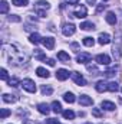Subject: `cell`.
<instances>
[{
  "mask_svg": "<svg viewBox=\"0 0 122 124\" xmlns=\"http://www.w3.org/2000/svg\"><path fill=\"white\" fill-rule=\"evenodd\" d=\"M108 91L116 93V91H118V84H116V82H108Z\"/></svg>",
  "mask_w": 122,
  "mask_h": 124,
  "instance_id": "obj_26",
  "label": "cell"
},
{
  "mask_svg": "<svg viewBox=\"0 0 122 124\" xmlns=\"http://www.w3.org/2000/svg\"><path fill=\"white\" fill-rule=\"evenodd\" d=\"M7 84L10 85V87H17L19 84H22V82H19V79L17 78H10L9 81H7Z\"/></svg>",
  "mask_w": 122,
  "mask_h": 124,
  "instance_id": "obj_27",
  "label": "cell"
},
{
  "mask_svg": "<svg viewBox=\"0 0 122 124\" xmlns=\"http://www.w3.org/2000/svg\"><path fill=\"white\" fill-rule=\"evenodd\" d=\"M37 111H39L40 114L47 116V114L50 113V108H49V105H47L46 102H40V104H37Z\"/></svg>",
  "mask_w": 122,
  "mask_h": 124,
  "instance_id": "obj_10",
  "label": "cell"
},
{
  "mask_svg": "<svg viewBox=\"0 0 122 124\" xmlns=\"http://www.w3.org/2000/svg\"><path fill=\"white\" fill-rule=\"evenodd\" d=\"M17 98L14 95H10V94H3V101L4 102H14Z\"/></svg>",
  "mask_w": 122,
  "mask_h": 124,
  "instance_id": "obj_23",
  "label": "cell"
},
{
  "mask_svg": "<svg viewBox=\"0 0 122 124\" xmlns=\"http://www.w3.org/2000/svg\"><path fill=\"white\" fill-rule=\"evenodd\" d=\"M7 10H9V4H7V1H6V0H3V1H1V4H0V13H1V15H4V13H7Z\"/></svg>",
  "mask_w": 122,
  "mask_h": 124,
  "instance_id": "obj_25",
  "label": "cell"
},
{
  "mask_svg": "<svg viewBox=\"0 0 122 124\" xmlns=\"http://www.w3.org/2000/svg\"><path fill=\"white\" fill-rule=\"evenodd\" d=\"M91 59H92V56H91V54H88V52H82L76 58V61L79 62V63H86V62H89Z\"/></svg>",
  "mask_w": 122,
  "mask_h": 124,
  "instance_id": "obj_7",
  "label": "cell"
},
{
  "mask_svg": "<svg viewBox=\"0 0 122 124\" xmlns=\"http://www.w3.org/2000/svg\"><path fill=\"white\" fill-rule=\"evenodd\" d=\"M29 39H30V42H32V43L37 45L39 42H42V39H43V38H40V35H39V33H32Z\"/></svg>",
  "mask_w": 122,
  "mask_h": 124,
  "instance_id": "obj_18",
  "label": "cell"
},
{
  "mask_svg": "<svg viewBox=\"0 0 122 124\" xmlns=\"http://www.w3.org/2000/svg\"><path fill=\"white\" fill-rule=\"evenodd\" d=\"M95 88H96L98 93H105V91H108V82L106 81H99V82H96Z\"/></svg>",
  "mask_w": 122,
  "mask_h": 124,
  "instance_id": "obj_12",
  "label": "cell"
},
{
  "mask_svg": "<svg viewBox=\"0 0 122 124\" xmlns=\"http://www.w3.org/2000/svg\"><path fill=\"white\" fill-rule=\"evenodd\" d=\"M103 1H108V0H103Z\"/></svg>",
  "mask_w": 122,
  "mask_h": 124,
  "instance_id": "obj_42",
  "label": "cell"
},
{
  "mask_svg": "<svg viewBox=\"0 0 122 124\" xmlns=\"http://www.w3.org/2000/svg\"><path fill=\"white\" fill-rule=\"evenodd\" d=\"M56 78L59 79V81H66L68 78H69V71H66V69H58V72H56Z\"/></svg>",
  "mask_w": 122,
  "mask_h": 124,
  "instance_id": "obj_8",
  "label": "cell"
},
{
  "mask_svg": "<svg viewBox=\"0 0 122 124\" xmlns=\"http://www.w3.org/2000/svg\"><path fill=\"white\" fill-rule=\"evenodd\" d=\"M88 69H89L91 72H98V71H96V68H95V66H92V65H88Z\"/></svg>",
  "mask_w": 122,
  "mask_h": 124,
  "instance_id": "obj_37",
  "label": "cell"
},
{
  "mask_svg": "<svg viewBox=\"0 0 122 124\" xmlns=\"http://www.w3.org/2000/svg\"><path fill=\"white\" fill-rule=\"evenodd\" d=\"M83 45H85V46H93V45H95V39L91 38V36L83 38Z\"/></svg>",
  "mask_w": 122,
  "mask_h": 124,
  "instance_id": "obj_24",
  "label": "cell"
},
{
  "mask_svg": "<svg viewBox=\"0 0 122 124\" xmlns=\"http://www.w3.org/2000/svg\"><path fill=\"white\" fill-rule=\"evenodd\" d=\"M52 110H53V113H63L62 111V104L59 102V101H53L52 102Z\"/></svg>",
  "mask_w": 122,
  "mask_h": 124,
  "instance_id": "obj_20",
  "label": "cell"
},
{
  "mask_svg": "<svg viewBox=\"0 0 122 124\" xmlns=\"http://www.w3.org/2000/svg\"><path fill=\"white\" fill-rule=\"evenodd\" d=\"M52 93H53V90H52V87H46V85H43V87H42V94H46V95H50Z\"/></svg>",
  "mask_w": 122,
  "mask_h": 124,
  "instance_id": "obj_29",
  "label": "cell"
},
{
  "mask_svg": "<svg viewBox=\"0 0 122 124\" xmlns=\"http://www.w3.org/2000/svg\"><path fill=\"white\" fill-rule=\"evenodd\" d=\"M88 3L89 4H95V0H88Z\"/></svg>",
  "mask_w": 122,
  "mask_h": 124,
  "instance_id": "obj_39",
  "label": "cell"
},
{
  "mask_svg": "<svg viewBox=\"0 0 122 124\" xmlns=\"http://www.w3.org/2000/svg\"><path fill=\"white\" fill-rule=\"evenodd\" d=\"M105 19H106V22L109 25H116V16H115L114 12H108L106 16H105Z\"/></svg>",
  "mask_w": 122,
  "mask_h": 124,
  "instance_id": "obj_14",
  "label": "cell"
},
{
  "mask_svg": "<svg viewBox=\"0 0 122 124\" xmlns=\"http://www.w3.org/2000/svg\"><path fill=\"white\" fill-rule=\"evenodd\" d=\"M22 87H23V90H26L27 93H36V84H34V81H32V79H23L22 81V84H20Z\"/></svg>",
  "mask_w": 122,
  "mask_h": 124,
  "instance_id": "obj_2",
  "label": "cell"
},
{
  "mask_svg": "<svg viewBox=\"0 0 122 124\" xmlns=\"http://www.w3.org/2000/svg\"><path fill=\"white\" fill-rule=\"evenodd\" d=\"M75 31H76V26H75V25H72V23L65 25V26H63V29H62V32H63V35H65V36H72V35L75 33Z\"/></svg>",
  "mask_w": 122,
  "mask_h": 124,
  "instance_id": "obj_6",
  "label": "cell"
},
{
  "mask_svg": "<svg viewBox=\"0 0 122 124\" xmlns=\"http://www.w3.org/2000/svg\"><path fill=\"white\" fill-rule=\"evenodd\" d=\"M85 124H91V123H85Z\"/></svg>",
  "mask_w": 122,
  "mask_h": 124,
  "instance_id": "obj_41",
  "label": "cell"
},
{
  "mask_svg": "<svg viewBox=\"0 0 122 124\" xmlns=\"http://www.w3.org/2000/svg\"><path fill=\"white\" fill-rule=\"evenodd\" d=\"M95 61L98 62L99 65H105V66H108V65L111 63V58H109L108 55H105V54H101V55H98V56L95 58Z\"/></svg>",
  "mask_w": 122,
  "mask_h": 124,
  "instance_id": "obj_3",
  "label": "cell"
},
{
  "mask_svg": "<svg viewBox=\"0 0 122 124\" xmlns=\"http://www.w3.org/2000/svg\"><path fill=\"white\" fill-rule=\"evenodd\" d=\"M42 43L45 45V48H46V49H49V51H52V49L55 48V38H52V36H47V38H43V39H42Z\"/></svg>",
  "mask_w": 122,
  "mask_h": 124,
  "instance_id": "obj_4",
  "label": "cell"
},
{
  "mask_svg": "<svg viewBox=\"0 0 122 124\" xmlns=\"http://www.w3.org/2000/svg\"><path fill=\"white\" fill-rule=\"evenodd\" d=\"M81 29L82 31H93L95 26L92 22H83V23H81Z\"/></svg>",
  "mask_w": 122,
  "mask_h": 124,
  "instance_id": "obj_19",
  "label": "cell"
},
{
  "mask_svg": "<svg viewBox=\"0 0 122 124\" xmlns=\"http://www.w3.org/2000/svg\"><path fill=\"white\" fill-rule=\"evenodd\" d=\"M72 78H73L75 84H78V85H81V87H83V85L86 84L85 78H83V77H82L79 72H72Z\"/></svg>",
  "mask_w": 122,
  "mask_h": 124,
  "instance_id": "obj_5",
  "label": "cell"
},
{
  "mask_svg": "<svg viewBox=\"0 0 122 124\" xmlns=\"http://www.w3.org/2000/svg\"><path fill=\"white\" fill-rule=\"evenodd\" d=\"M45 62H46L47 65H50V66H55V61H53V59H50V58H47Z\"/></svg>",
  "mask_w": 122,
  "mask_h": 124,
  "instance_id": "obj_35",
  "label": "cell"
},
{
  "mask_svg": "<svg viewBox=\"0 0 122 124\" xmlns=\"http://www.w3.org/2000/svg\"><path fill=\"white\" fill-rule=\"evenodd\" d=\"M47 124H61V123H59L56 118H49V120H47Z\"/></svg>",
  "mask_w": 122,
  "mask_h": 124,
  "instance_id": "obj_34",
  "label": "cell"
},
{
  "mask_svg": "<svg viewBox=\"0 0 122 124\" xmlns=\"http://www.w3.org/2000/svg\"><path fill=\"white\" fill-rule=\"evenodd\" d=\"M98 42H99L101 45H108V43L111 42V36H109L108 33H101L99 38H98Z\"/></svg>",
  "mask_w": 122,
  "mask_h": 124,
  "instance_id": "obj_13",
  "label": "cell"
},
{
  "mask_svg": "<svg viewBox=\"0 0 122 124\" xmlns=\"http://www.w3.org/2000/svg\"><path fill=\"white\" fill-rule=\"evenodd\" d=\"M23 124H32V121H29V120H27V121H25Z\"/></svg>",
  "mask_w": 122,
  "mask_h": 124,
  "instance_id": "obj_40",
  "label": "cell"
},
{
  "mask_svg": "<svg viewBox=\"0 0 122 124\" xmlns=\"http://www.w3.org/2000/svg\"><path fill=\"white\" fill-rule=\"evenodd\" d=\"M50 7V4L47 3V1H43V0H40V1H37L36 3V13L40 16V17H43L45 15H46V10Z\"/></svg>",
  "mask_w": 122,
  "mask_h": 124,
  "instance_id": "obj_1",
  "label": "cell"
},
{
  "mask_svg": "<svg viewBox=\"0 0 122 124\" xmlns=\"http://www.w3.org/2000/svg\"><path fill=\"white\" fill-rule=\"evenodd\" d=\"M78 1H79V0H69V3H72V4H76Z\"/></svg>",
  "mask_w": 122,
  "mask_h": 124,
  "instance_id": "obj_38",
  "label": "cell"
},
{
  "mask_svg": "<svg viewBox=\"0 0 122 124\" xmlns=\"http://www.w3.org/2000/svg\"><path fill=\"white\" fill-rule=\"evenodd\" d=\"M12 3L14 6H17V7H20V6H26L27 4V0H12Z\"/></svg>",
  "mask_w": 122,
  "mask_h": 124,
  "instance_id": "obj_28",
  "label": "cell"
},
{
  "mask_svg": "<svg viewBox=\"0 0 122 124\" xmlns=\"http://www.w3.org/2000/svg\"><path fill=\"white\" fill-rule=\"evenodd\" d=\"M92 116H95V117H103V113L99 108H92Z\"/></svg>",
  "mask_w": 122,
  "mask_h": 124,
  "instance_id": "obj_31",
  "label": "cell"
},
{
  "mask_svg": "<svg viewBox=\"0 0 122 124\" xmlns=\"http://www.w3.org/2000/svg\"><path fill=\"white\" fill-rule=\"evenodd\" d=\"M0 78H1L3 81H9V79H7V71H6L4 68H1V71H0Z\"/></svg>",
  "mask_w": 122,
  "mask_h": 124,
  "instance_id": "obj_32",
  "label": "cell"
},
{
  "mask_svg": "<svg viewBox=\"0 0 122 124\" xmlns=\"http://www.w3.org/2000/svg\"><path fill=\"white\" fill-rule=\"evenodd\" d=\"M103 9H105V4H99V6H98V9H96V12H98V13H101Z\"/></svg>",
  "mask_w": 122,
  "mask_h": 124,
  "instance_id": "obj_36",
  "label": "cell"
},
{
  "mask_svg": "<svg viewBox=\"0 0 122 124\" xmlns=\"http://www.w3.org/2000/svg\"><path fill=\"white\" fill-rule=\"evenodd\" d=\"M7 116H10V110H7V108H3V110H1V113H0V118H1V120H4Z\"/></svg>",
  "mask_w": 122,
  "mask_h": 124,
  "instance_id": "obj_30",
  "label": "cell"
},
{
  "mask_svg": "<svg viewBox=\"0 0 122 124\" xmlns=\"http://www.w3.org/2000/svg\"><path fill=\"white\" fill-rule=\"evenodd\" d=\"M62 114H63V117H65L66 120H73V118H75V113H73L72 110H65Z\"/></svg>",
  "mask_w": 122,
  "mask_h": 124,
  "instance_id": "obj_21",
  "label": "cell"
},
{
  "mask_svg": "<svg viewBox=\"0 0 122 124\" xmlns=\"http://www.w3.org/2000/svg\"><path fill=\"white\" fill-rule=\"evenodd\" d=\"M63 100L66 101V102H69V104H72V102H75V95L72 93H66L63 95Z\"/></svg>",
  "mask_w": 122,
  "mask_h": 124,
  "instance_id": "obj_22",
  "label": "cell"
},
{
  "mask_svg": "<svg viewBox=\"0 0 122 124\" xmlns=\"http://www.w3.org/2000/svg\"><path fill=\"white\" fill-rule=\"evenodd\" d=\"M79 104L81 105H92L93 104V100H92L91 97H88V95H81L79 97Z\"/></svg>",
  "mask_w": 122,
  "mask_h": 124,
  "instance_id": "obj_11",
  "label": "cell"
},
{
  "mask_svg": "<svg viewBox=\"0 0 122 124\" xmlns=\"http://www.w3.org/2000/svg\"><path fill=\"white\" fill-rule=\"evenodd\" d=\"M75 17H78V19H83V17H86V15H88V10H86V7L85 6H81L75 13Z\"/></svg>",
  "mask_w": 122,
  "mask_h": 124,
  "instance_id": "obj_9",
  "label": "cell"
},
{
  "mask_svg": "<svg viewBox=\"0 0 122 124\" xmlns=\"http://www.w3.org/2000/svg\"><path fill=\"white\" fill-rule=\"evenodd\" d=\"M9 20H10V22H20V17L16 16V15H12V16L9 17Z\"/></svg>",
  "mask_w": 122,
  "mask_h": 124,
  "instance_id": "obj_33",
  "label": "cell"
},
{
  "mask_svg": "<svg viewBox=\"0 0 122 124\" xmlns=\"http://www.w3.org/2000/svg\"><path fill=\"white\" fill-rule=\"evenodd\" d=\"M101 107L102 108H105V110H108V111H114L116 107H115V104L114 102H111V101H102L101 102Z\"/></svg>",
  "mask_w": 122,
  "mask_h": 124,
  "instance_id": "obj_15",
  "label": "cell"
},
{
  "mask_svg": "<svg viewBox=\"0 0 122 124\" xmlns=\"http://www.w3.org/2000/svg\"><path fill=\"white\" fill-rule=\"evenodd\" d=\"M36 74L40 77V78H47L50 74H49V71L47 69H45V68H42V66H39V68H36Z\"/></svg>",
  "mask_w": 122,
  "mask_h": 124,
  "instance_id": "obj_16",
  "label": "cell"
},
{
  "mask_svg": "<svg viewBox=\"0 0 122 124\" xmlns=\"http://www.w3.org/2000/svg\"><path fill=\"white\" fill-rule=\"evenodd\" d=\"M58 59L68 63V62L70 61V56H69V54H66L65 51H61V52H58Z\"/></svg>",
  "mask_w": 122,
  "mask_h": 124,
  "instance_id": "obj_17",
  "label": "cell"
}]
</instances>
